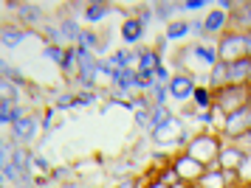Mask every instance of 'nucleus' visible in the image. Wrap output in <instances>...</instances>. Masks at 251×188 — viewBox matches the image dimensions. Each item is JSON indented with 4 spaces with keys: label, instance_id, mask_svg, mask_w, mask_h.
<instances>
[{
    "label": "nucleus",
    "instance_id": "nucleus-17",
    "mask_svg": "<svg viewBox=\"0 0 251 188\" xmlns=\"http://www.w3.org/2000/svg\"><path fill=\"white\" fill-rule=\"evenodd\" d=\"M209 87L215 90H223V87H228V65L226 62H217L215 67H212V76H209Z\"/></svg>",
    "mask_w": 251,
    "mask_h": 188
},
{
    "label": "nucleus",
    "instance_id": "nucleus-16",
    "mask_svg": "<svg viewBox=\"0 0 251 188\" xmlns=\"http://www.w3.org/2000/svg\"><path fill=\"white\" fill-rule=\"evenodd\" d=\"M138 70H147V73H155V67H161V56L158 51H152V48H144V51H138Z\"/></svg>",
    "mask_w": 251,
    "mask_h": 188
},
{
    "label": "nucleus",
    "instance_id": "nucleus-8",
    "mask_svg": "<svg viewBox=\"0 0 251 188\" xmlns=\"http://www.w3.org/2000/svg\"><path fill=\"white\" fill-rule=\"evenodd\" d=\"M237 180V171H223V168H206V174L198 180V186L201 188H228V183H234Z\"/></svg>",
    "mask_w": 251,
    "mask_h": 188
},
{
    "label": "nucleus",
    "instance_id": "nucleus-41",
    "mask_svg": "<svg viewBox=\"0 0 251 188\" xmlns=\"http://www.w3.org/2000/svg\"><path fill=\"white\" fill-rule=\"evenodd\" d=\"M62 188H74V186H62Z\"/></svg>",
    "mask_w": 251,
    "mask_h": 188
},
{
    "label": "nucleus",
    "instance_id": "nucleus-14",
    "mask_svg": "<svg viewBox=\"0 0 251 188\" xmlns=\"http://www.w3.org/2000/svg\"><path fill=\"white\" fill-rule=\"evenodd\" d=\"M141 34H144V25H141V20L138 17H127L125 25H122V40L130 45H136L138 40H141Z\"/></svg>",
    "mask_w": 251,
    "mask_h": 188
},
{
    "label": "nucleus",
    "instance_id": "nucleus-18",
    "mask_svg": "<svg viewBox=\"0 0 251 188\" xmlns=\"http://www.w3.org/2000/svg\"><path fill=\"white\" fill-rule=\"evenodd\" d=\"M107 14H110V6L107 3H91V6H85V20L88 22H99Z\"/></svg>",
    "mask_w": 251,
    "mask_h": 188
},
{
    "label": "nucleus",
    "instance_id": "nucleus-27",
    "mask_svg": "<svg viewBox=\"0 0 251 188\" xmlns=\"http://www.w3.org/2000/svg\"><path fill=\"white\" fill-rule=\"evenodd\" d=\"M76 45L85 48V51H93V48H99V37H96L93 31H82L79 40H76Z\"/></svg>",
    "mask_w": 251,
    "mask_h": 188
},
{
    "label": "nucleus",
    "instance_id": "nucleus-30",
    "mask_svg": "<svg viewBox=\"0 0 251 188\" xmlns=\"http://www.w3.org/2000/svg\"><path fill=\"white\" fill-rule=\"evenodd\" d=\"M130 56H136V54H127V51H116V54L110 56V65H113L116 70H125V67H130Z\"/></svg>",
    "mask_w": 251,
    "mask_h": 188
},
{
    "label": "nucleus",
    "instance_id": "nucleus-43",
    "mask_svg": "<svg viewBox=\"0 0 251 188\" xmlns=\"http://www.w3.org/2000/svg\"><path fill=\"white\" fill-rule=\"evenodd\" d=\"M249 84H251V82H249Z\"/></svg>",
    "mask_w": 251,
    "mask_h": 188
},
{
    "label": "nucleus",
    "instance_id": "nucleus-13",
    "mask_svg": "<svg viewBox=\"0 0 251 188\" xmlns=\"http://www.w3.org/2000/svg\"><path fill=\"white\" fill-rule=\"evenodd\" d=\"M37 129H40V124H37V118H20V121L12 124V135L17 138V141H34Z\"/></svg>",
    "mask_w": 251,
    "mask_h": 188
},
{
    "label": "nucleus",
    "instance_id": "nucleus-19",
    "mask_svg": "<svg viewBox=\"0 0 251 188\" xmlns=\"http://www.w3.org/2000/svg\"><path fill=\"white\" fill-rule=\"evenodd\" d=\"M25 37H28V31H23V28H6V31H3V48L12 51L14 45H20Z\"/></svg>",
    "mask_w": 251,
    "mask_h": 188
},
{
    "label": "nucleus",
    "instance_id": "nucleus-22",
    "mask_svg": "<svg viewBox=\"0 0 251 188\" xmlns=\"http://www.w3.org/2000/svg\"><path fill=\"white\" fill-rule=\"evenodd\" d=\"M231 22L234 25H243V28H251V3H243V6H237V11L231 14Z\"/></svg>",
    "mask_w": 251,
    "mask_h": 188
},
{
    "label": "nucleus",
    "instance_id": "nucleus-24",
    "mask_svg": "<svg viewBox=\"0 0 251 188\" xmlns=\"http://www.w3.org/2000/svg\"><path fill=\"white\" fill-rule=\"evenodd\" d=\"M59 31H62V40H71V42H76V40H79V34H82V28H79V25H76L74 20H62Z\"/></svg>",
    "mask_w": 251,
    "mask_h": 188
},
{
    "label": "nucleus",
    "instance_id": "nucleus-34",
    "mask_svg": "<svg viewBox=\"0 0 251 188\" xmlns=\"http://www.w3.org/2000/svg\"><path fill=\"white\" fill-rule=\"evenodd\" d=\"M189 34H192V37H203V34H206L203 20H192V22H189Z\"/></svg>",
    "mask_w": 251,
    "mask_h": 188
},
{
    "label": "nucleus",
    "instance_id": "nucleus-36",
    "mask_svg": "<svg viewBox=\"0 0 251 188\" xmlns=\"http://www.w3.org/2000/svg\"><path fill=\"white\" fill-rule=\"evenodd\" d=\"M206 3L203 0H186V3H183V9H189V11H198V9H203Z\"/></svg>",
    "mask_w": 251,
    "mask_h": 188
},
{
    "label": "nucleus",
    "instance_id": "nucleus-38",
    "mask_svg": "<svg viewBox=\"0 0 251 188\" xmlns=\"http://www.w3.org/2000/svg\"><path fill=\"white\" fill-rule=\"evenodd\" d=\"M150 188H170V186H164L161 180H155V183H152V186H150Z\"/></svg>",
    "mask_w": 251,
    "mask_h": 188
},
{
    "label": "nucleus",
    "instance_id": "nucleus-31",
    "mask_svg": "<svg viewBox=\"0 0 251 188\" xmlns=\"http://www.w3.org/2000/svg\"><path fill=\"white\" fill-rule=\"evenodd\" d=\"M152 11L158 14L161 20H170L172 14L178 11V3H155V6H152Z\"/></svg>",
    "mask_w": 251,
    "mask_h": 188
},
{
    "label": "nucleus",
    "instance_id": "nucleus-23",
    "mask_svg": "<svg viewBox=\"0 0 251 188\" xmlns=\"http://www.w3.org/2000/svg\"><path fill=\"white\" fill-rule=\"evenodd\" d=\"M155 84H158V82H155V73L136 70V90H152Z\"/></svg>",
    "mask_w": 251,
    "mask_h": 188
},
{
    "label": "nucleus",
    "instance_id": "nucleus-12",
    "mask_svg": "<svg viewBox=\"0 0 251 188\" xmlns=\"http://www.w3.org/2000/svg\"><path fill=\"white\" fill-rule=\"evenodd\" d=\"M251 82V56H243L228 65V84H249Z\"/></svg>",
    "mask_w": 251,
    "mask_h": 188
},
{
    "label": "nucleus",
    "instance_id": "nucleus-4",
    "mask_svg": "<svg viewBox=\"0 0 251 188\" xmlns=\"http://www.w3.org/2000/svg\"><path fill=\"white\" fill-rule=\"evenodd\" d=\"M249 129H251V107H243V110L226 115V121H223V129H220V132L226 135V138L240 141Z\"/></svg>",
    "mask_w": 251,
    "mask_h": 188
},
{
    "label": "nucleus",
    "instance_id": "nucleus-6",
    "mask_svg": "<svg viewBox=\"0 0 251 188\" xmlns=\"http://www.w3.org/2000/svg\"><path fill=\"white\" fill-rule=\"evenodd\" d=\"M195 87H198V84H195V79L189 76V73H175L172 82L167 84V90H170V96L175 101H189L195 96Z\"/></svg>",
    "mask_w": 251,
    "mask_h": 188
},
{
    "label": "nucleus",
    "instance_id": "nucleus-25",
    "mask_svg": "<svg viewBox=\"0 0 251 188\" xmlns=\"http://www.w3.org/2000/svg\"><path fill=\"white\" fill-rule=\"evenodd\" d=\"M237 180L243 183V186H251V155L246 152V157H243V163L237 166Z\"/></svg>",
    "mask_w": 251,
    "mask_h": 188
},
{
    "label": "nucleus",
    "instance_id": "nucleus-11",
    "mask_svg": "<svg viewBox=\"0 0 251 188\" xmlns=\"http://www.w3.org/2000/svg\"><path fill=\"white\" fill-rule=\"evenodd\" d=\"M228 22H231V14L228 11H220V9H215V11H209L206 14V20H203V28H206V34H226L228 31Z\"/></svg>",
    "mask_w": 251,
    "mask_h": 188
},
{
    "label": "nucleus",
    "instance_id": "nucleus-39",
    "mask_svg": "<svg viewBox=\"0 0 251 188\" xmlns=\"http://www.w3.org/2000/svg\"><path fill=\"white\" fill-rule=\"evenodd\" d=\"M183 188H201V186H198V183H186Z\"/></svg>",
    "mask_w": 251,
    "mask_h": 188
},
{
    "label": "nucleus",
    "instance_id": "nucleus-40",
    "mask_svg": "<svg viewBox=\"0 0 251 188\" xmlns=\"http://www.w3.org/2000/svg\"><path fill=\"white\" fill-rule=\"evenodd\" d=\"M246 37H249V56H251V31L246 34Z\"/></svg>",
    "mask_w": 251,
    "mask_h": 188
},
{
    "label": "nucleus",
    "instance_id": "nucleus-42",
    "mask_svg": "<svg viewBox=\"0 0 251 188\" xmlns=\"http://www.w3.org/2000/svg\"><path fill=\"white\" fill-rule=\"evenodd\" d=\"M249 93H251V84H249Z\"/></svg>",
    "mask_w": 251,
    "mask_h": 188
},
{
    "label": "nucleus",
    "instance_id": "nucleus-3",
    "mask_svg": "<svg viewBox=\"0 0 251 188\" xmlns=\"http://www.w3.org/2000/svg\"><path fill=\"white\" fill-rule=\"evenodd\" d=\"M220 149H223V144L217 141L215 135H198V138H192V141H189V146H186V155L195 157V160H201V163L209 168L212 163H217Z\"/></svg>",
    "mask_w": 251,
    "mask_h": 188
},
{
    "label": "nucleus",
    "instance_id": "nucleus-28",
    "mask_svg": "<svg viewBox=\"0 0 251 188\" xmlns=\"http://www.w3.org/2000/svg\"><path fill=\"white\" fill-rule=\"evenodd\" d=\"M65 54H68V51H65L62 45H46V56L51 59V62H57L59 67H62V62H65Z\"/></svg>",
    "mask_w": 251,
    "mask_h": 188
},
{
    "label": "nucleus",
    "instance_id": "nucleus-20",
    "mask_svg": "<svg viewBox=\"0 0 251 188\" xmlns=\"http://www.w3.org/2000/svg\"><path fill=\"white\" fill-rule=\"evenodd\" d=\"M172 118H175V115H172V112L167 110V107H155V104H152V118H150V132H152V129H158V126H164V124H167V121H172Z\"/></svg>",
    "mask_w": 251,
    "mask_h": 188
},
{
    "label": "nucleus",
    "instance_id": "nucleus-9",
    "mask_svg": "<svg viewBox=\"0 0 251 188\" xmlns=\"http://www.w3.org/2000/svg\"><path fill=\"white\" fill-rule=\"evenodd\" d=\"M243 157H246V149H240V146H223L215 166L223 168V171H237V166L243 163Z\"/></svg>",
    "mask_w": 251,
    "mask_h": 188
},
{
    "label": "nucleus",
    "instance_id": "nucleus-1",
    "mask_svg": "<svg viewBox=\"0 0 251 188\" xmlns=\"http://www.w3.org/2000/svg\"><path fill=\"white\" fill-rule=\"evenodd\" d=\"M215 107L223 112V115H231V112L243 110V107H251L249 84H228V87L217 90L215 93Z\"/></svg>",
    "mask_w": 251,
    "mask_h": 188
},
{
    "label": "nucleus",
    "instance_id": "nucleus-33",
    "mask_svg": "<svg viewBox=\"0 0 251 188\" xmlns=\"http://www.w3.org/2000/svg\"><path fill=\"white\" fill-rule=\"evenodd\" d=\"M155 82H158V84H170L172 82V73H170V67L167 65L155 67Z\"/></svg>",
    "mask_w": 251,
    "mask_h": 188
},
{
    "label": "nucleus",
    "instance_id": "nucleus-7",
    "mask_svg": "<svg viewBox=\"0 0 251 188\" xmlns=\"http://www.w3.org/2000/svg\"><path fill=\"white\" fill-rule=\"evenodd\" d=\"M181 138H183V124L178 118L167 121L158 129H152V141L158 146H175V141H181Z\"/></svg>",
    "mask_w": 251,
    "mask_h": 188
},
{
    "label": "nucleus",
    "instance_id": "nucleus-21",
    "mask_svg": "<svg viewBox=\"0 0 251 188\" xmlns=\"http://www.w3.org/2000/svg\"><path fill=\"white\" fill-rule=\"evenodd\" d=\"M186 34H189V22L186 20H172L170 25H167V40H172V42H175V40H183Z\"/></svg>",
    "mask_w": 251,
    "mask_h": 188
},
{
    "label": "nucleus",
    "instance_id": "nucleus-37",
    "mask_svg": "<svg viewBox=\"0 0 251 188\" xmlns=\"http://www.w3.org/2000/svg\"><path fill=\"white\" fill-rule=\"evenodd\" d=\"M138 20H141V25L147 28V22L152 20V9H144V11H141V14H138Z\"/></svg>",
    "mask_w": 251,
    "mask_h": 188
},
{
    "label": "nucleus",
    "instance_id": "nucleus-2",
    "mask_svg": "<svg viewBox=\"0 0 251 188\" xmlns=\"http://www.w3.org/2000/svg\"><path fill=\"white\" fill-rule=\"evenodd\" d=\"M217 56H220V62H237L243 56H249V37L240 31H226L220 34V40H217Z\"/></svg>",
    "mask_w": 251,
    "mask_h": 188
},
{
    "label": "nucleus",
    "instance_id": "nucleus-5",
    "mask_svg": "<svg viewBox=\"0 0 251 188\" xmlns=\"http://www.w3.org/2000/svg\"><path fill=\"white\" fill-rule=\"evenodd\" d=\"M172 166H175V171H178L181 183H198V180L206 174L203 163H201V160H195V157H189L186 152H183L181 157H175V160H172Z\"/></svg>",
    "mask_w": 251,
    "mask_h": 188
},
{
    "label": "nucleus",
    "instance_id": "nucleus-26",
    "mask_svg": "<svg viewBox=\"0 0 251 188\" xmlns=\"http://www.w3.org/2000/svg\"><path fill=\"white\" fill-rule=\"evenodd\" d=\"M158 180L164 183V186H170V188H175L178 183H181V177H178V171H175V166H167V168H161Z\"/></svg>",
    "mask_w": 251,
    "mask_h": 188
},
{
    "label": "nucleus",
    "instance_id": "nucleus-15",
    "mask_svg": "<svg viewBox=\"0 0 251 188\" xmlns=\"http://www.w3.org/2000/svg\"><path fill=\"white\" fill-rule=\"evenodd\" d=\"M192 104H195V110H212L215 107V90L212 87H195V96H192Z\"/></svg>",
    "mask_w": 251,
    "mask_h": 188
},
{
    "label": "nucleus",
    "instance_id": "nucleus-10",
    "mask_svg": "<svg viewBox=\"0 0 251 188\" xmlns=\"http://www.w3.org/2000/svg\"><path fill=\"white\" fill-rule=\"evenodd\" d=\"M186 54L198 56V62H201V65H206L209 70L220 62V56H217V45H212V42H195Z\"/></svg>",
    "mask_w": 251,
    "mask_h": 188
},
{
    "label": "nucleus",
    "instance_id": "nucleus-35",
    "mask_svg": "<svg viewBox=\"0 0 251 188\" xmlns=\"http://www.w3.org/2000/svg\"><path fill=\"white\" fill-rule=\"evenodd\" d=\"M74 104H76V99H74V96H59V110H65V107H74Z\"/></svg>",
    "mask_w": 251,
    "mask_h": 188
},
{
    "label": "nucleus",
    "instance_id": "nucleus-32",
    "mask_svg": "<svg viewBox=\"0 0 251 188\" xmlns=\"http://www.w3.org/2000/svg\"><path fill=\"white\" fill-rule=\"evenodd\" d=\"M46 168H48V160H46V157L28 155V174H43Z\"/></svg>",
    "mask_w": 251,
    "mask_h": 188
},
{
    "label": "nucleus",
    "instance_id": "nucleus-29",
    "mask_svg": "<svg viewBox=\"0 0 251 188\" xmlns=\"http://www.w3.org/2000/svg\"><path fill=\"white\" fill-rule=\"evenodd\" d=\"M167 99H170L167 84H155V87H152V104H155V107H167Z\"/></svg>",
    "mask_w": 251,
    "mask_h": 188
}]
</instances>
